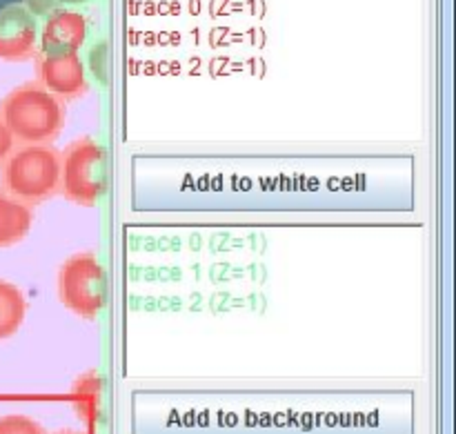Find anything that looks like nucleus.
Masks as SVG:
<instances>
[{
	"label": "nucleus",
	"instance_id": "obj_1",
	"mask_svg": "<svg viewBox=\"0 0 456 434\" xmlns=\"http://www.w3.org/2000/svg\"><path fill=\"white\" fill-rule=\"evenodd\" d=\"M0 119L20 145H52L65 127V107L40 83H25L3 98Z\"/></svg>",
	"mask_w": 456,
	"mask_h": 434
},
{
	"label": "nucleus",
	"instance_id": "obj_2",
	"mask_svg": "<svg viewBox=\"0 0 456 434\" xmlns=\"http://www.w3.org/2000/svg\"><path fill=\"white\" fill-rule=\"evenodd\" d=\"M7 194L25 205L43 203L61 192V154L52 145H18L0 165Z\"/></svg>",
	"mask_w": 456,
	"mask_h": 434
},
{
	"label": "nucleus",
	"instance_id": "obj_3",
	"mask_svg": "<svg viewBox=\"0 0 456 434\" xmlns=\"http://www.w3.org/2000/svg\"><path fill=\"white\" fill-rule=\"evenodd\" d=\"M107 272L96 254L76 252L58 270V299L80 319H96L107 306Z\"/></svg>",
	"mask_w": 456,
	"mask_h": 434
},
{
	"label": "nucleus",
	"instance_id": "obj_4",
	"mask_svg": "<svg viewBox=\"0 0 456 434\" xmlns=\"http://www.w3.org/2000/svg\"><path fill=\"white\" fill-rule=\"evenodd\" d=\"M107 190L105 147L94 138L69 143L61 156V192L76 205H96Z\"/></svg>",
	"mask_w": 456,
	"mask_h": 434
},
{
	"label": "nucleus",
	"instance_id": "obj_5",
	"mask_svg": "<svg viewBox=\"0 0 456 434\" xmlns=\"http://www.w3.org/2000/svg\"><path fill=\"white\" fill-rule=\"evenodd\" d=\"M36 83L58 101H74L87 94V74L78 53H40L36 62Z\"/></svg>",
	"mask_w": 456,
	"mask_h": 434
},
{
	"label": "nucleus",
	"instance_id": "obj_6",
	"mask_svg": "<svg viewBox=\"0 0 456 434\" xmlns=\"http://www.w3.org/2000/svg\"><path fill=\"white\" fill-rule=\"evenodd\" d=\"M38 47V22L25 4L0 9V61H29Z\"/></svg>",
	"mask_w": 456,
	"mask_h": 434
},
{
	"label": "nucleus",
	"instance_id": "obj_7",
	"mask_svg": "<svg viewBox=\"0 0 456 434\" xmlns=\"http://www.w3.org/2000/svg\"><path fill=\"white\" fill-rule=\"evenodd\" d=\"M87 38V18L71 9H56L40 31V53H78Z\"/></svg>",
	"mask_w": 456,
	"mask_h": 434
},
{
	"label": "nucleus",
	"instance_id": "obj_8",
	"mask_svg": "<svg viewBox=\"0 0 456 434\" xmlns=\"http://www.w3.org/2000/svg\"><path fill=\"white\" fill-rule=\"evenodd\" d=\"M31 223H34V214L29 205L13 199L0 187V248H12L20 243L29 234Z\"/></svg>",
	"mask_w": 456,
	"mask_h": 434
},
{
	"label": "nucleus",
	"instance_id": "obj_9",
	"mask_svg": "<svg viewBox=\"0 0 456 434\" xmlns=\"http://www.w3.org/2000/svg\"><path fill=\"white\" fill-rule=\"evenodd\" d=\"M27 316V299L18 285L0 279V341H7L20 330Z\"/></svg>",
	"mask_w": 456,
	"mask_h": 434
},
{
	"label": "nucleus",
	"instance_id": "obj_10",
	"mask_svg": "<svg viewBox=\"0 0 456 434\" xmlns=\"http://www.w3.org/2000/svg\"><path fill=\"white\" fill-rule=\"evenodd\" d=\"M98 390H101V383L96 377H80L78 383L74 388V401L76 408H78L80 419H92L96 414L98 405Z\"/></svg>",
	"mask_w": 456,
	"mask_h": 434
},
{
	"label": "nucleus",
	"instance_id": "obj_11",
	"mask_svg": "<svg viewBox=\"0 0 456 434\" xmlns=\"http://www.w3.org/2000/svg\"><path fill=\"white\" fill-rule=\"evenodd\" d=\"M0 434H47L38 422L27 414H3L0 417Z\"/></svg>",
	"mask_w": 456,
	"mask_h": 434
},
{
	"label": "nucleus",
	"instance_id": "obj_12",
	"mask_svg": "<svg viewBox=\"0 0 456 434\" xmlns=\"http://www.w3.org/2000/svg\"><path fill=\"white\" fill-rule=\"evenodd\" d=\"M13 147H16V141H13L12 132H9L7 125H4L3 119H0V165L7 160V156L12 154Z\"/></svg>",
	"mask_w": 456,
	"mask_h": 434
},
{
	"label": "nucleus",
	"instance_id": "obj_13",
	"mask_svg": "<svg viewBox=\"0 0 456 434\" xmlns=\"http://www.w3.org/2000/svg\"><path fill=\"white\" fill-rule=\"evenodd\" d=\"M56 0H27V9L34 16H47V13L56 12Z\"/></svg>",
	"mask_w": 456,
	"mask_h": 434
},
{
	"label": "nucleus",
	"instance_id": "obj_14",
	"mask_svg": "<svg viewBox=\"0 0 456 434\" xmlns=\"http://www.w3.org/2000/svg\"><path fill=\"white\" fill-rule=\"evenodd\" d=\"M58 4H83L87 3V0H56Z\"/></svg>",
	"mask_w": 456,
	"mask_h": 434
},
{
	"label": "nucleus",
	"instance_id": "obj_15",
	"mask_svg": "<svg viewBox=\"0 0 456 434\" xmlns=\"http://www.w3.org/2000/svg\"><path fill=\"white\" fill-rule=\"evenodd\" d=\"M56 434H83V432H74V430H65V432H56Z\"/></svg>",
	"mask_w": 456,
	"mask_h": 434
},
{
	"label": "nucleus",
	"instance_id": "obj_16",
	"mask_svg": "<svg viewBox=\"0 0 456 434\" xmlns=\"http://www.w3.org/2000/svg\"><path fill=\"white\" fill-rule=\"evenodd\" d=\"M7 3H9V0H0V9L7 7Z\"/></svg>",
	"mask_w": 456,
	"mask_h": 434
}]
</instances>
